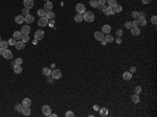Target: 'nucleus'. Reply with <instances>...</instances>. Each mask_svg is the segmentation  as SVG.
Listing matches in <instances>:
<instances>
[{"instance_id":"nucleus-53","label":"nucleus","mask_w":157,"mask_h":117,"mask_svg":"<svg viewBox=\"0 0 157 117\" xmlns=\"http://www.w3.org/2000/svg\"><path fill=\"white\" fill-rule=\"evenodd\" d=\"M49 116H50V117H57V114H51L50 113V115H49Z\"/></svg>"},{"instance_id":"nucleus-9","label":"nucleus","mask_w":157,"mask_h":117,"mask_svg":"<svg viewBox=\"0 0 157 117\" xmlns=\"http://www.w3.org/2000/svg\"><path fill=\"white\" fill-rule=\"evenodd\" d=\"M42 113L45 116H49L51 113V108L49 106H43V108H42Z\"/></svg>"},{"instance_id":"nucleus-33","label":"nucleus","mask_w":157,"mask_h":117,"mask_svg":"<svg viewBox=\"0 0 157 117\" xmlns=\"http://www.w3.org/2000/svg\"><path fill=\"white\" fill-rule=\"evenodd\" d=\"M22 109H23V106H22V104H18V105H16V107H15V110L17 112H20V113H22Z\"/></svg>"},{"instance_id":"nucleus-52","label":"nucleus","mask_w":157,"mask_h":117,"mask_svg":"<svg viewBox=\"0 0 157 117\" xmlns=\"http://www.w3.org/2000/svg\"><path fill=\"white\" fill-rule=\"evenodd\" d=\"M98 109H100V108H98V106H97V105H95V106H94V110H95V111H98Z\"/></svg>"},{"instance_id":"nucleus-1","label":"nucleus","mask_w":157,"mask_h":117,"mask_svg":"<svg viewBox=\"0 0 157 117\" xmlns=\"http://www.w3.org/2000/svg\"><path fill=\"white\" fill-rule=\"evenodd\" d=\"M83 19L86 21V22H93L95 19V16L92 12H85L83 14Z\"/></svg>"},{"instance_id":"nucleus-7","label":"nucleus","mask_w":157,"mask_h":117,"mask_svg":"<svg viewBox=\"0 0 157 117\" xmlns=\"http://www.w3.org/2000/svg\"><path fill=\"white\" fill-rule=\"evenodd\" d=\"M44 35H45V32H44L42 29L37 30V31L35 32V39L36 40H42L44 38Z\"/></svg>"},{"instance_id":"nucleus-46","label":"nucleus","mask_w":157,"mask_h":117,"mask_svg":"<svg viewBox=\"0 0 157 117\" xmlns=\"http://www.w3.org/2000/svg\"><path fill=\"white\" fill-rule=\"evenodd\" d=\"M107 1H108V0H97V2H98L100 5H105V4L107 3Z\"/></svg>"},{"instance_id":"nucleus-17","label":"nucleus","mask_w":157,"mask_h":117,"mask_svg":"<svg viewBox=\"0 0 157 117\" xmlns=\"http://www.w3.org/2000/svg\"><path fill=\"white\" fill-rule=\"evenodd\" d=\"M22 36H23V34L21 31H18V30H16V31H14V34H13V38H15L16 40H21L22 39Z\"/></svg>"},{"instance_id":"nucleus-12","label":"nucleus","mask_w":157,"mask_h":117,"mask_svg":"<svg viewBox=\"0 0 157 117\" xmlns=\"http://www.w3.org/2000/svg\"><path fill=\"white\" fill-rule=\"evenodd\" d=\"M24 21H25V17L22 15H18L17 17H15V22L17 23V24H22Z\"/></svg>"},{"instance_id":"nucleus-32","label":"nucleus","mask_w":157,"mask_h":117,"mask_svg":"<svg viewBox=\"0 0 157 117\" xmlns=\"http://www.w3.org/2000/svg\"><path fill=\"white\" fill-rule=\"evenodd\" d=\"M0 47L2 49H5L8 47V41H1L0 42Z\"/></svg>"},{"instance_id":"nucleus-30","label":"nucleus","mask_w":157,"mask_h":117,"mask_svg":"<svg viewBox=\"0 0 157 117\" xmlns=\"http://www.w3.org/2000/svg\"><path fill=\"white\" fill-rule=\"evenodd\" d=\"M42 72H43V75L45 76H49L51 74V70L47 68V67H45V68H43V70H42Z\"/></svg>"},{"instance_id":"nucleus-48","label":"nucleus","mask_w":157,"mask_h":117,"mask_svg":"<svg viewBox=\"0 0 157 117\" xmlns=\"http://www.w3.org/2000/svg\"><path fill=\"white\" fill-rule=\"evenodd\" d=\"M135 71H136V67L132 66V67H131V68H130V72H131V73H134Z\"/></svg>"},{"instance_id":"nucleus-16","label":"nucleus","mask_w":157,"mask_h":117,"mask_svg":"<svg viewBox=\"0 0 157 117\" xmlns=\"http://www.w3.org/2000/svg\"><path fill=\"white\" fill-rule=\"evenodd\" d=\"M123 78L125 79V81H130L131 78H132V73H131L130 71H126L123 73Z\"/></svg>"},{"instance_id":"nucleus-25","label":"nucleus","mask_w":157,"mask_h":117,"mask_svg":"<svg viewBox=\"0 0 157 117\" xmlns=\"http://www.w3.org/2000/svg\"><path fill=\"white\" fill-rule=\"evenodd\" d=\"M34 21H35V17H34L32 15H30V14H29V15H27L26 17H25V22L28 23V24H29V23H32Z\"/></svg>"},{"instance_id":"nucleus-50","label":"nucleus","mask_w":157,"mask_h":117,"mask_svg":"<svg viewBox=\"0 0 157 117\" xmlns=\"http://www.w3.org/2000/svg\"><path fill=\"white\" fill-rule=\"evenodd\" d=\"M116 43H117V44H121V37H118V38L116 39Z\"/></svg>"},{"instance_id":"nucleus-21","label":"nucleus","mask_w":157,"mask_h":117,"mask_svg":"<svg viewBox=\"0 0 157 117\" xmlns=\"http://www.w3.org/2000/svg\"><path fill=\"white\" fill-rule=\"evenodd\" d=\"M137 22H138V25H141V26L147 25V19H146V17H139L137 19Z\"/></svg>"},{"instance_id":"nucleus-4","label":"nucleus","mask_w":157,"mask_h":117,"mask_svg":"<svg viewBox=\"0 0 157 117\" xmlns=\"http://www.w3.org/2000/svg\"><path fill=\"white\" fill-rule=\"evenodd\" d=\"M51 76L55 79H59L62 78V72H61L59 69H55L53 71H51Z\"/></svg>"},{"instance_id":"nucleus-34","label":"nucleus","mask_w":157,"mask_h":117,"mask_svg":"<svg viewBox=\"0 0 157 117\" xmlns=\"http://www.w3.org/2000/svg\"><path fill=\"white\" fill-rule=\"evenodd\" d=\"M38 15H39V17H43V16L46 15V11L44 8H40L38 11Z\"/></svg>"},{"instance_id":"nucleus-23","label":"nucleus","mask_w":157,"mask_h":117,"mask_svg":"<svg viewBox=\"0 0 157 117\" xmlns=\"http://www.w3.org/2000/svg\"><path fill=\"white\" fill-rule=\"evenodd\" d=\"M98 111H100L101 116H107L108 115V109H107V108H101V109H98Z\"/></svg>"},{"instance_id":"nucleus-40","label":"nucleus","mask_w":157,"mask_h":117,"mask_svg":"<svg viewBox=\"0 0 157 117\" xmlns=\"http://www.w3.org/2000/svg\"><path fill=\"white\" fill-rule=\"evenodd\" d=\"M141 87L140 86H137V87H135V89H134V92H135V94H140L141 93Z\"/></svg>"},{"instance_id":"nucleus-42","label":"nucleus","mask_w":157,"mask_h":117,"mask_svg":"<svg viewBox=\"0 0 157 117\" xmlns=\"http://www.w3.org/2000/svg\"><path fill=\"white\" fill-rule=\"evenodd\" d=\"M151 22L153 25H156L157 24V16H153V17L151 18Z\"/></svg>"},{"instance_id":"nucleus-15","label":"nucleus","mask_w":157,"mask_h":117,"mask_svg":"<svg viewBox=\"0 0 157 117\" xmlns=\"http://www.w3.org/2000/svg\"><path fill=\"white\" fill-rule=\"evenodd\" d=\"M21 32H22L23 35H28L30 32V27L28 25H23L22 28H21Z\"/></svg>"},{"instance_id":"nucleus-29","label":"nucleus","mask_w":157,"mask_h":117,"mask_svg":"<svg viewBox=\"0 0 157 117\" xmlns=\"http://www.w3.org/2000/svg\"><path fill=\"white\" fill-rule=\"evenodd\" d=\"M46 17H47L48 18V20L49 19H55V17H56V14L55 13H53V12H51V11H49V12H46Z\"/></svg>"},{"instance_id":"nucleus-11","label":"nucleus","mask_w":157,"mask_h":117,"mask_svg":"<svg viewBox=\"0 0 157 117\" xmlns=\"http://www.w3.org/2000/svg\"><path fill=\"white\" fill-rule=\"evenodd\" d=\"M94 39L97 41H104V34L102 31H95L94 32Z\"/></svg>"},{"instance_id":"nucleus-19","label":"nucleus","mask_w":157,"mask_h":117,"mask_svg":"<svg viewBox=\"0 0 157 117\" xmlns=\"http://www.w3.org/2000/svg\"><path fill=\"white\" fill-rule=\"evenodd\" d=\"M131 34L133 35V36H139L140 35V29L138 28V27H131Z\"/></svg>"},{"instance_id":"nucleus-45","label":"nucleus","mask_w":157,"mask_h":117,"mask_svg":"<svg viewBox=\"0 0 157 117\" xmlns=\"http://www.w3.org/2000/svg\"><path fill=\"white\" fill-rule=\"evenodd\" d=\"M115 34H116V36H117V37H121V36H123V34H124V31H123V29H117Z\"/></svg>"},{"instance_id":"nucleus-41","label":"nucleus","mask_w":157,"mask_h":117,"mask_svg":"<svg viewBox=\"0 0 157 117\" xmlns=\"http://www.w3.org/2000/svg\"><path fill=\"white\" fill-rule=\"evenodd\" d=\"M65 117H74V113L72 111H67L65 113Z\"/></svg>"},{"instance_id":"nucleus-24","label":"nucleus","mask_w":157,"mask_h":117,"mask_svg":"<svg viewBox=\"0 0 157 117\" xmlns=\"http://www.w3.org/2000/svg\"><path fill=\"white\" fill-rule=\"evenodd\" d=\"M14 72L17 74L21 73V72H22V67H21V65H17V64L14 65Z\"/></svg>"},{"instance_id":"nucleus-47","label":"nucleus","mask_w":157,"mask_h":117,"mask_svg":"<svg viewBox=\"0 0 157 117\" xmlns=\"http://www.w3.org/2000/svg\"><path fill=\"white\" fill-rule=\"evenodd\" d=\"M132 27H138V22H137V20H134L132 22Z\"/></svg>"},{"instance_id":"nucleus-49","label":"nucleus","mask_w":157,"mask_h":117,"mask_svg":"<svg viewBox=\"0 0 157 117\" xmlns=\"http://www.w3.org/2000/svg\"><path fill=\"white\" fill-rule=\"evenodd\" d=\"M141 2H142V4H149V3H151V0H141Z\"/></svg>"},{"instance_id":"nucleus-31","label":"nucleus","mask_w":157,"mask_h":117,"mask_svg":"<svg viewBox=\"0 0 157 117\" xmlns=\"http://www.w3.org/2000/svg\"><path fill=\"white\" fill-rule=\"evenodd\" d=\"M89 4H90L91 8H97L98 5V2H97V0H90V1H89Z\"/></svg>"},{"instance_id":"nucleus-35","label":"nucleus","mask_w":157,"mask_h":117,"mask_svg":"<svg viewBox=\"0 0 157 117\" xmlns=\"http://www.w3.org/2000/svg\"><path fill=\"white\" fill-rule=\"evenodd\" d=\"M132 18L134 20H137L138 18H139V13H138V12H132Z\"/></svg>"},{"instance_id":"nucleus-2","label":"nucleus","mask_w":157,"mask_h":117,"mask_svg":"<svg viewBox=\"0 0 157 117\" xmlns=\"http://www.w3.org/2000/svg\"><path fill=\"white\" fill-rule=\"evenodd\" d=\"M38 25L40 27H44L48 25V18L46 16H43V17H40V19L38 20Z\"/></svg>"},{"instance_id":"nucleus-27","label":"nucleus","mask_w":157,"mask_h":117,"mask_svg":"<svg viewBox=\"0 0 157 117\" xmlns=\"http://www.w3.org/2000/svg\"><path fill=\"white\" fill-rule=\"evenodd\" d=\"M22 114H23V115H25V116H29L30 115V109H29V107H23Z\"/></svg>"},{"instance_id":"nucleus-44","label":"nucleus","mask_w":157,"mask_h":117,"mask_svg":"<svg viewBox=\"0 0 157 117\" xmlns=\"http://www.w3.org/2000/svg\"><path fill=\"white\" fill-rule=\"evenodd\" d=\"M23 63V60L21 58H16V61H15V64H17V65H21Z\"/></svg>"},{"instance_id":"nucleus-6","label":"nucleus","mask_w":157,"mask_h":117,"mask_svg":"<svg viewBox=\"0 0 157 117\" xmlns=\"http://www.w3.org/2000/svg\"><path fill=\"white\" fill-rule=\"evenodd\" d=\"M15 47L17 48V50H23L25 47V43L22 41V40H18L15 44Z\"/></svg>"},{"instance_id":"nucleus-43","label":"nucleus","mask_w":157,"mask_h":117,"mask_svg":"<svg viewBox=\"0 0 157 117\" xmlns=\"http://www.w3.org/2000/svg\"><path fill=\"white\" fill-rule=\"evenodd\" d=\"M125 27H126V28H129V29H130L131 27H132V22H130V21H127V22L125 23Z\"/></svg>"},{"instance_id":"nucleus-13","label":"nucleus","mask_w":157,"mask_h":117,"mask_svg":"<svg viewBox=\"0 0 157 117\" xmlns=\"http://www.w3.org/2000/svg\"><path fill=\"white\" fill-rule=\"evenodd\" d=\"M102 32L103 34H110L111 32V26L109 24H105L104 26L102 27Z\"/></svg>"},{"instance_id":"nucleus-20","label":"nucleus","mask_w":157,"mask_h":117,"mask_svg":"<svg viewBox=\"0 0 157 117\" xmlns=\"http://www.w3.org/2000/svg\"><path fill=\"white\" fill-rule=\"evenodd\" d=\"M53 8V4L51 3L50 1H47V2H45V4H44V10H45L46 12H49V11H51V8Z\"/></svg>"},{"instance_id":"nucleus-56","label":"nucleus","mask_w":157,"mask_h":117,"mask_svg":"<svg viewBox=\"0 0 157 117\" xmlns=\"http://www.w3.org/2000/svg\"><path fill=\"white\" fill-rule=\"evenodd\" d=\"M2 41V40H1V37H0V42H1Z\"/></svg>"},{"instance_id":"nucleus-51","label":"nucleus","mask_w":157,"mask_h":117,"mask_svg":"<svg viewBox=\"0 0 157 117\" xmlns=\"http://www.w3.org/2000/svg\"><path fill=\"white\" fill-rule=\"evenodd\" d=\"M53 23H55V19H51V21L48 23V24H49V26H51V25H52Z\"/></svg>"},{"instance_id":"nucleus-26","label":"nucleus","mask_w":157,"mask_h":117,"mask_svg":"<svg viewBox=\"0 0 157 117\" xmlns=\"http://www.w3.org/2000/svg\"><path fill=\"white\" fill-rule=\"evenodd\" d=\"M83 15L82 14H76V16H74V21H76V23H81L82 21H83Z\"/></svg>"},{"instance_id":"nucleus-14","label":"nucleus","mask_w":157,"mask_h":117,"mask_svg":"<svg viewBox=\"0 0 157 117\" xmlns=\"http://www.w3.org/2000/svg\"><path fill=\"white\" fill-rule=\"evenodd\" d=\"M113 36L112 35H110V34H107L106 36H104V41L106 42V43H111V42H113Z\"/></svg>"},{"instance_id":"nucleus-38","label":"nucleus","mask_w":157,"mask_h":117,"mask_svg":"<svg viewBox=\"0 0 157 117\" xmlns=\"http://www.w3.org/2000/svg\"><path fill=\"white\" fill-rule=\"evenodd\" d=\"M21 40H22L24 43H26V42L29 41V36H28V35H23V36H22V39H21Z\"/></svg>"},{"instance_id":"nucleus-3","label":"nucleus","mask_w":157,"mask_h":117,"mask_svg":"<svg viewBox=\"0 0 157 117\" xmlns=\"http://www.w3.org/2000/svg\"><path fill=\"white\" fill-rule=\"evenodd\" d=\"M2 57L6 58V60H11V58H13V52L8 48H5L2 51Z\"/></svg>"},{"instance_id":"nucleus-37","label":"nucleus","mask_w":157,"mask_h":117,"mask_svg":"<svg viewBox=\"0 0 157 117\" xmlns=\"http://www.w3.org/2000/svg\"><path fill=\"white\" fill-rule=\"evenodd\" d=\"M107 3H108V5L111 6V8H112V6H114L115 4H117V3H116V0H108Z\"/></svg>"},{"instance_id":"nucleus-36","label":"nucleus","mask_w":157,"mask_h":117,"mask_svg":"<svg viewBox=\"0 0 157 117\" xmlns=\"http://www.w3.org/2000/svg\"><path fill=\"white\" fill-rule=\"evenodd\" d=\"M16 42H17V40H16L15 38H11L10 40H8V45H12V46H15Z\"/></svg>"},{"instance_id":"nucleus-54","label":"nucleus","mask_w":157,"mask_h":117,"mask_svg":"<svg viewBox=\"0 0 157 117\" xmlns=\"http://www.w3.org/2000/svg\"><path fill=\"white\" fill-rule=\"evenodd\" d=\"M2 51H3V49L0 47V55H2Z\"/></svg>"},{"instance_id":"nucleus-55","label":"nucleus","mask_w":157,"mask_h":117,"mask_svg":"<svg viewBox=\"0 0 157 117\" xmlns=\"http://www.w3.org/2000/svg\"><path fill=\"white\" fill-rule=\"evenodd\" d=\"M44 1H45V2H47V1H49V0H44Z\"/></svg>"},{"instance_id":"nucleus-8","label":"nucleus","mask_w":157,"mask_h":117,"mask_svg":"<svg viewBox=\"0 0 157 117\" xmlns=\"http://www.w3.org/2000/svg\"><path fill=\"white\" fill-rule=\"evenodd\" d=\"M103 12H104V14L106 16H111V15H113V11H112V8L111 6H106V5H104V10H103Z\"/></svg>"},{"instance_id":"nucleus-5","label":"nucleus","mask_w":157,"mask_h":117,"mask_svg":"<svg viewBox=\"0 0 157 117\" xmlns=\"http://www.w3.org/2000/svg\"><path fill=\"white\" fill-rule=\"evenodd\" d=\"M76 12H78V14H82V15H83V14L86 12V8L83 3H78L76 6Z\"/></svg>"},{"instance_id":"nucleus-28","label":"nucleus","mask_w":157,"mask_h":117,"mask_svg":"<svg viewBox=\"0 0 157 117\" xmlns=\"http://www.w3.org/2000/svg\"><path fill=\"white\" fill-rule=\"evenodd\" d=\"M131 99H132V101L134 102V104H138V102H139V100H140L139 94H133L132 97H131Z\"/></svg>"},{"instance_id":"nucleus-39","label":"nucleus","mask_w":157,"mask_h":117,"mask_svg":"<svg viewBox=\"0 0 157 117\" xmlns=\"http://www.w3.org/2000/svg\"><path fill=\"white\" fill-rule=\"evenodd\" d=\"M27 15H29V10H28V8H23V10H22V16L26 17Z\"/></svg>"},{"instance_id":"nucleus-22","label":"nucleus","mask_w":157,"mask_h":117,"mask_svg":"<svg viewBox=\"0 0 157 117\" xmlns=\"http://www.w3.org/2000/svg\"><path fill=\"white\" fill-rule=\"evenodd\" d=\"M22 106L23 107H30V106H32V100H30L29 98L25 97L24 99L22 100Z\"/></svg>"},{"instance_id":"nucleus-10","label":"nucleus","mask_w":157,"mask_h":117,"mask_svg":"<svg viewBox=\"0 0 157 117\" xmlns=\"http://www.w3.org/2000/svg\"><path fill=\"white\" fill-rule=\"evenodd\" d=\"M23 4L26 8L30 10V8H34V0H23Z\"/></svg>"},{"instance_id":"nucleus-18","label":"nucleus","mask_w":157,"mask_h":117,"mask_svg":"<svg viewBox=\"0 0 157 117\" xmlns=\"http://www.w3.org/2000/svg\"><path fill=\"white\" fill-rule=\"evenodd\" d=\"M112 11H113V13H121V11H123V6L119 5V4H115L114 6H112Z\"/></svg>"}]
</instances>
